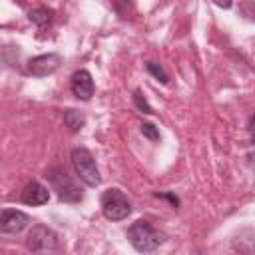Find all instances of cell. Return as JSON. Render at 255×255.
<instances>
[{
    "label": "cell",
    "instance_id": "cell-7",
    "mask_svg": "<svg viewBox=\"0 0 255 255\" xmlns=\"http://www.w3.org/2000/svg\"><path fill=\"white\" fill-rule=\"evenodd\" d=\"M62 64V58L58 54H42V56H36L28 62V70L32 76H48V74H54Z\"/></svg>",
    "mask_w": 255,
    "mask_h": 255
},
{
    "label": "cell",
    "instance_id": "cell-13",
    "mask_svg": "<svg viewBox=\"0 0 255 255\" xmlns=\"http://www.w3.org/2000/svg\"><path fill=\"white\" fill-rule=\"evenodd\" d=\"M141 133L149 139V141H159V131H157V128L153 126V124H141Z\"/></svg>",
    "mask_w": 255,
    "mask_h": 255
},
{
    "label": "cell",
    "instance_id": "cell-10",
    "mask_svg": "<svg viewBox=\"0 0 255 255\" xmlns=\"http://www.w3.org/2000/svg\"><path fill=\"white\" fill-rule=\"evenodd\" d=\"M30 20L38 26V28H46L50 22H52V10L44 8V6H38L30 12Z\"/></svg>",
    "mask_w": 255,
    "mask_h": 255
},
{
    "label": "cell",
    "instance_id": "cell-5",
    "mask_svg": "<svg viewBox=\"0 0 255 255\" xmlns=\"http://www.w3.org/2000/svg\"><path fill=\"white\" fill-rule=\"evenodd\" d=\"M26 245L30 251H34L38 255H46V253H52L58 249V237L46 225H34L26 237Z\"/></svg>",
    "mask_w": 255,
    "mask_h": 255
},
{
    "label": "cell",
    "instance_id": "cell-8",
    "mask_svg": "<svg viewBox=\"0 0 255 255\" xmlns=\"http://www.w3.org/2000/svg\"><path fill=\"white\" fill-rule=\"evenodd\" d=\"M72 92L78 100H90L94 96V80L88 70H78L72 76Z\"/></svg>",
    "mask_w": 255,
    "mask_h": 255
},
{
    "label": "cell",
    "instance_id": "cell-6",
    "mask_svg": "<svg viewBox=\"0 0 255 255\" xmlns=\"http://www.w3.org/2000/svg\"><path fill=\"white\" fill-rule=\"evenodd\" d=\"M30 223V217L18 209H2L0 213V229L2 233H20Z\"/></svg>",
    "mask_w": 255,
    "mask_h": 255
},
{
    "label": "cell",
    "instance_id": "cell-2",
    "mask_svg": "<svg viewBox=\"0 0 255 255\" xmlns=\"http://www.w3.org/2000/svg\"><path fill=\"white\" fill-rule=\"evenodd\" d=\"M52 189L58 193V197L66 203H78L82 201L84 193L80 189V185L74 181V177L64 169V167H52L48 173H46Z\"/></svg>",
    "mask_w": 255,
    "mask_h": 255
},
{
    "label": "cell",
    "instance_id": "cell-14",
    "mask_svg": "<svg viewBox=\"0 0 255 255\" xmlns=\"http://www.w3.org/2000/svg\"><path fill=\"white\" fill-rule=\"evenodd\" d=\"M133 104H135L143 114H151V108H149L147 100L141 96V92H139V90H135V92H133Z\"/></svg>",
    "mask_w": 255,
    "mask_h": 255
},
{
    "label": "cell",
    "instance_id": "cell-1",
    "mask_svg": "<svg viewBox=\"0 0 255 255\" xmlns=\"http://www.w3.org/2000/svg\"><path fill=\"white\" fill-rule=\"evenodd\" d=\"M128 241L131 243V247L139 253H151L155 251L163 241H165V233H161L159 229H155L149 221H135L129 225L128 229Z\"/></svg>",
    "mask_w": 255,
    "mask_h": 255
},
{
    "label": "cell",
    "instance_id": "cell-9",
    "mask_svg": "<svg viewBox=\"0 0 255 255\" xmlns=\"http://www.w3.org/2000/svg\"><path fill=\"white\" fill-rule=\"evenodd\" d=\"M48 197H50L48 187H44V185L38 183V181L26 183L24 189H22V193H20V199H22V203H26V205H44V203L48 201Z\"/></svg>",
    "mask_w": 255,
    "mask_h": 255
},
{
    "label": "cell",
    "instance_id": "cell-12",
    "mask_svg": "<svg viewBox=\"0 0 255 255\" xmlns=\"http://www.w3.org/2000/svg\"><path fill=\"white\" fill-rule=\"evenodd\" d=\"M147 72L149 74H153L161 84H167V74H165V70L161 68V64H157V62H147Z\"/></svg>",
    "mask_w": 255,
    "mask_h": 255
},
{
    "label": "cell",
    "instance_id": "cell-4",
    "mask_svg": "<svg viewBox=\"0 0 255 255\" xmlns=\"http://www.w3.org/2000/svg\"><path fill=\"white\" fill-rule=\"evenodd\" d=\"M72 163H74V169H76L78 177H80L86 185H90V187L100 185L102 177H100L96 159H94V155H92L86 147H76V149L72 151Z\"/></svg>",
    "mask_w": 255,
    "mask_h": 255
},
{
    "label": "cell",
    "instance_id": "cell-11",
    "mask_svg": "<svg viewBox=\"0 0 255 255\" xmlns=\"http://www.w3.org/2000/svg\"><path fill=\"white\" fill-rule=\"evenodd\" d=\"M64 124H66L72 131H78V129H82V126H84V116H82L80 112H76V110H66V112H64Z\"/></svg>",
    "mask_w": 255,
    "mask_h": 255
},
{
    "label": "cell",
    "instance_id": "cell-3",
    "mask_svg": "<svg viewBox=\"0 0 255 255\" xmlns=\"http://www.w3.org/2000/svg\"><path fill=\"white\" fill-rule=\"evenodd\" d=\"M102 213L106 215V219L110 221H122L126 219L129 213H131V203L129 199L126 197V193L118 187H112V189H106L102 193Z\"/></svg>",
    "mask_w": 255,
    "mask_h": 255
},
{
    "label": "cell",
    "instance_id": "cell-15",
    "mask_svg": "<svg viewBox=\"0 0 255 255\" xmlns=\"http://www.w3.org/2000/svg\"><path fill=\"white\" fill-rule=\"evenodd\" d=\"M249 131H251V135H253V141H255V116L251 118V124H249Z\"/></svg>",
    "mask_w": 255,
    "mask_h": 255
}]
</instances>
